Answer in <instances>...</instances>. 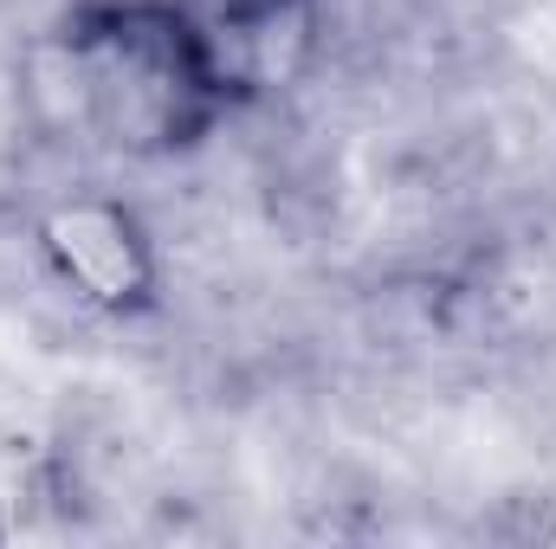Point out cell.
<instances>
[{
	"label": "cell",
	"instance_id": "obj_1",
	"mask_svg": "<svg viewBox=\"0 0 556 549\" xmlns=\"http://www.w3.org/2000/svg\"><path fill=\"white\" fill-rule=\"evenodd\" d=\"M52 52L78 117L124 155H188L240 111L188 0H78Z\"/></svg>",
	"mask_w": 556,
	"mask_h": 549
},
{
	"label": "cell",
	"instance_id": "obj_2",
	"mask_svg": "<svg viewBox=\"0 0 556 549\" xmlns=\"http://www.w3.org/2000/svg\"><path fill=\"white\" fill-rule=\"evenodd\" d=\"M33 246L46 272L59 278L98 317H142L162 297V253L137 220V207L111 194H65L39 214Z\"/></svg>",
	"mask_w": 556,
	"mask_h": 549
},
{
	"label": "cell",
	"instance_id": "obj_3",
	"mask_svg": "<svg viewBox=\"0 0 556 549\" xmlns=\"http://www.w3.org/2000/svg\"><path fill=\"white\" fill-rule=\"evenodd\" d=\"M188 7L240 104L285 91L311 65L324 26V0H188Z\"/></svg>",
	"mask_w": 556,
	"mask_h": 549
}]
</instances>
